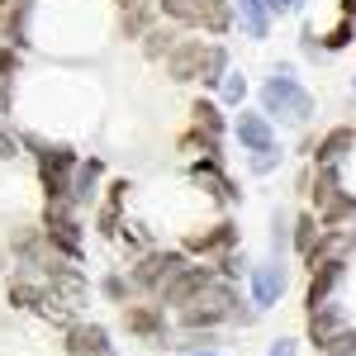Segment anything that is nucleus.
I'll return each mask as SVG.
<instances>
[{
  "mask_svg": "<svg viewBox=\"0 0 356 356\" xmlns=\"http://www.w3.org/2000/svg\"><path fill=\"white\" fill-rule=\"evenodd\" d=\"M266 5H271V10H290L295 0H266Z\"/></svg>",
  "mask_w": 356,
  "mask_h": 356,
  "instance_id": "nucleus-29",
  "label": "nucleus"
},
{
  "mask_svg": "<svg viewBox=\"0 0 356 356\" xmlns=\"http://www.w3.org/2000/svg\"><path fill=\"white\" fill-rule=\"evenodd\" d=\"M200 19H204V29L223 33V29L233 24V15H228V0H200Z\"/></svg>",
  "mask_w": 356,
  "mask_h": 356,
  "instance_id": "nucleus-14",
  "label": "nucleus"
},
{
  "mask_svg": "<svg viewBox=\"0 0 356 356\" xmlns=\"http://www.w3.org/2000/svg\"><path fill=\"white\" fill-rule=\"evenodd\" d=\"M347 43H352V19H347V24H337L328 33V48H347Z\"/></svg>",
  "mask_w": 356,
  "mask_h": 356,
  "instance_id": "nucleus-26",
  "label": "nucleus"
},
{
  "mask_svg": "<svg viewBox=\"0 0 356 356\" xmlns=\"http://www.w3.org/2000/svg\"><path fill=\"white\" fill-rule=\"evenodd\" d=\"M0 157H15V138H0Z\"/></svg>",
  "mask_w": 356,
  "mask_h": 356,
  "instance_id": "nucleus-28",
  "label": "nucleus"
},
{
  "mask_svg": "<svg viewBox=\"0 0 356 356\" xmlns=\"http://www.w3.org/2000/svg\"><path fill=\"white\" fill-rule=\"evenodd\" d=\"M195 129H200V138H204V147H209V152H214V147H219V129H223V119H219V110H214V105H209V100H200V105H195Z\"/></svg>",
  "mask_w": 356,
  "mask_h": 356,
  "instance_id": "nucleus-10",
  "label": "nucleus"
},
{
  "mask_svg": "<svg viewBox=\"0 0 356 356\" xmlns=\"http://www.w3.org/2000/svg\"><path fill=\"white\" fill-rule=\"evenodd\" d=\"M332 332H342V309L323 300L318 309H314V314H309V337H314V347H323Z\"/></svg>",
  "mask_w": 356,
  "mask_h": 356,
  "instance_id": "nucleus-7",
  "label": "nucleus"
},
{
  "mask_svg": "<svg viewBox=\"0 0 356 356\" xmlns=\"http://www.w3.org/2000/svg\"><path fill=\"white\" fill-rule=\"evenodd\" d=\"M10 304H43V290L29 285V280H15L10 285Z\"/></svg>",
  "mask_w": 356,
  "mask_h": 356,
  "instance_id": "nucleus-23",
  "label": "nucleus"
},
{
  "mask_svg": "<svg viewBox=\"0 0 356 356\" xmlns=\"http://www.w3.org/2000/svg\"><path fill=\"white\" fill-rule=\"evenodd\" d=\"M233 243V223H219L209 233H195L191 238V252H214V247H228Z\"/></svg>",
  "mask_w": 356,
  "mask_h": 356,
  "instance_id": "nucleus-15",
  "label": "nucleus"
},
{
  "mask_svg": "<svg viewBox=\"0 0 356 356\" xmlns=\"http://www.w3.org/2000/svg\"><path fill=\"white\" fill-rule=\"evenodd\" d=\"M110 342H105V328L100 323H90V328H72V337H67V356H90V352H105Z\"/></svg>",
  "mask_w": 356,
  "mask_h": 356,
  "instance_id": "nucleus-8",
  "label": "nucleus"
},
{
  "mask_svg": "<svg viewBox=\"0 0 356 356\" xmlns=\"http://www.w3.org/2000/svg\"><path fill=\"white\" fill-rule=\"evenodd\" d=\"M143 48H147V57H171V48H176V38H171V33H166V29H152V33H147V43H143Z\"/></svg>",
  "mask_w": 356,
  "mask_h": 356,
  "instance_id": "nucleus-22",
  "label": "nucleus"
},
{
  "mask_svg": "<svg viewBox=\"0 0 356 356\" xmlns=\"http://www.w3.org/2000/svg\"><path fill=\"white\" fill-rule=\"evenodd\" d=\"M200 81H204V86L223 81V48H209V53H204V67H200Z\"/></svg>",
  "mask_w": 356,
  "mask_h": 356,
  "instance_id": "nucleus-19",
  "label": "nucleus"
},
{
  "mask_svg": "<svg viewBox=\"0 0 356 356\" xmlns=\"http://www.w3.org/2000/svg\"><path fill=\"white\" fill-rule=\"evenodd\" d=\"M90 356H114V352H110V347H105V352H90Z\"/></svg>",
  "mask_w": 356,
  "mask_h": 356,
  "instance_id": "nucleus-33",
  "label": "nucleus"
},
{
  "mask_svg": "<svg viewBox=\"0 0 356 356\" xmlns=\"http://www.w3.org/2000/svg\"><path fill=\"white\" fill-rule=\"evenodd\" d=\"M119 5H124V10H134V5H143V0H119Z\"/></svg>",
  "mask_w": 356,
  "mask_h": 356,
  "instance_id": "nucleus-31",
  "label": "nucleus"
},
{
  "mask_svg": "<svg viewBox=\"0 0 356 356\" xmlns=\"http://www.w3.org/2000/svg\"><path fill=\"white\" fill-rule=\"evenodd\" d=\"M280 266H266V271H257V304H271L275 295H280Z\"/></svg>",
  "mask_w": 356,
  "mask_h": 356,
  "instance_id": "nucleus-16",
  "label": "nucleus"
},
{
  "mask_svg": "<svg viewBox=\"0 0 356 356\" xmlns=\"http://www.w3.org/2000/svg\"><path fill=\"white\" fill-rule=\"evenodd\" d=\"M181 266H186V261H181L176 252H152V257H143V266L134 271V280H138V285H157V290H162Z\"/></svg>",
  "mask_w": 356,
  "mask_h": 356,
  "instance_id": "nucleus-4",
  "label": "nucleus"
},
{
  "mask_svg": "<svg viewBox=\"0 0 356 356\" xmlns=\"http://www.w3.org/2000/svg\"><path fill=\"white\" fill-rule=\"evenodd\" d=\"M147 10H152V0L134 5V10H129V19H124V29H129V33H143V29H147Z\"/></svg>",
  "mask_w": 356,
  "mask_h": 356,
  "instance_id": "nucleus-25",
  "label": "nucleus"
},
{
  "mask_svg": "<svg viewBox=\"0 0 356 356\" xmlns=\"http://www.w3.org/2000/svg\"><path fill=\"white\" fill-rule=\"evenodd\" d=\"M48 243H57L67 257H81V233H76V223L67 219L62 209L48 204Z\"/></svg>",
  "mask_w": 356,
  "mask_h": 356,
  "instance_id": "nucleus-6",
  "label": "nucleus"
},
{
  "mask_svg": "<svg viewBox=\"0 0 356 356\" xmlns=\"http://www.w3.org/2000/svg\"><path fill=\"white\" fill-rule=\"evenodd\" d=\"M342 10H347V19H356V0H342Z\"/></svg>",
  "mask_w": 356,
  "mask_h": 356,
  "instance_id": "nucleus-30",
  "label": "nucleus"
},
{
  "mask_svg": "<svg viewBox=\"0 0 356 356\" xmlns=\"http://www.w3.org/2000/svg\"><path fill=\"white\" fill-rule=\"evenodd\" d=\"M352 147H356V134H352V129H332V134L318 143V166H337L347 152H352Z\"/></svg>",
  "mask_w": 356,
  "mask_h": 356,
  "instance_id": "nucleus-9",
  "label": "nucleus"
},
{
  "mask_svg": "<svg viewBox=\"0 0 356 356\" xmlns=\"http://www.w3.org/2000/svg\"><path fill=\"white\" fill-rule=\"evenodd\" d=\"M271 356H290V347H275V352Z\"/></svg>",
  "mask_w": 356,
  "mask_h": 356,
  "instance_id": "nucleus-32",
  "label": "nucleus"
},
{
  "mask_svg": "<svg viewBox=\"0 0 356 356\" xmlns=\"http://www.w3.org/2000/svg\"><path fill=\"white\" fill-rule=\"evenodd\" d=\"M5 72H15V53H0V76Z\"/></svg>",
  "mask_w": 356,
  "mask_h": 356,
  "instance_id": "nucleus-27",
  "label": "nucleus"
},
{
  "mask_svg": "<svg viewBox=\"0 0 356 356\" xmlns=\"http://www.w3.org/2000/svg\"><path fill=\"white\" fill-rule=\"evenodd\" d=\"M243 19H247V33L261 38L266 33V15H261V0H243Z\"/></svg>",
  "mask_w": 356,
  "mask_h": 356,
  "instance_id": "nucleus-20",
  "label": "nucleus"
},
{
  "mask_svg": "<svg viewBox=\"0 0 356 356\" xmlns=\"http://www.w3.org/2000/svg\"><path fill=\"white\" fill-rule=\"evenodd\" d=\"M162 10L171 19H181V24H204L200 19V0H162Z\"/></svg>",
  "mask_w": 356,
  "mask_h": 356,
  "instance_id": "nucleus-17",
  "label": "nucleus"
},
{
  "mask_svg": "<svg viewBox=\"0 0 356 356\" xmlns=\"http://www.w3.org/2000/svg\"><path fill=\"white\" fill-rule=\"evenodd\" d=\"M124 318H129V328L143 332V337H157V332H162V314H157L152 304H138V309L124 314Z\"/></svg>",
  "mask_w": 356,
  "mask_h": 356,
  "instance_id": "nucleus-12",
  "label": "nucleus"
},
{
  "mask_svg": "<svg viewBox=\"0 0 356 356\" xmlns=\"http://www.w3.org/2000/svg\"><path fill=\"white\" fill-rule=\"evenodd\" d=\"M204 43H181V48H171L166 57V72H171V81H195L200 76V67H204Z\"/></svg>",
  "mask_w": 356,
  "mask_h": 356,
  "instance_id": "nucleus-5",
  "label": "nucleus"
},
{
  "mask_svg": "<svg viewBox=\"0 0 356 356\" xmlns=\"http://www.w3.org/2000/svg\"><path fill=\"white\" fill-rule=\"evenodd\" d=\"M295 228H300V233H295V243H300V252L309 257V247H314V238H318V219H314V214H304Z\"/></svg>",
  "mask_w": 356,
  "mask_h": 356,
  "instance_id": "nucleus-24",
  "label": "nucleus"
},
{
  "mask_svg": "<svg viewBox=\"0 0 356 356\" xmlns=\"http://www.w3.org/2000/svg\"><path fill=\"white\" fill-rule=\"evenodd\" d=\"M95 176H100V162H81V171H76V191H72V200H86V195H90V186H95Z\"/></svg>",
  "mask_w": 356,
  "mask_h": 356,
  "instance_id": "nucleus-21",
  "label": "nucleus"
},
{
  "mask_svg": "<svg viewBox=\"0 0 356 356\" xmlns=\"http://www.w3.org/2000/svg\"><path fill=\"white\" fill-rule=\"evenodd\" d=\"M266 110H271V114H285L290 124H304V119H309V110H314V100H309L300 86L290 81V76H275V81L266 86Z\"/></svg>",
  "mask_w": 356,
  "mask_h": 356,
  "instance_id": "nucleus-2",
  "label": "nucleus"
},
{
  "mask_svg": "<svg viewBox=\"0 0 356 356\" xmlns=\"http://www.w3.org/2000/svg\"><path fill=\"white\" fill-rule=\"evenodd\" d=\"M195 181H200V186H209L219 200H238V191L219 176V166H214V162H200V166H195Z\"/></svg>",
  "mask_w": 356,
  "mask_h": 356,
  "instance_id": "nucleus-13",
  "label": "nucleus"
},
{
  "mask_svg": "<svg viewBox=\"0 0 356 356\" xmlns=\"http://www.w3.org/2000/svg\"><path fill=\"white\" fill-rule=\"evenodd\" d=\"M29 0H0V33H15V24H19V15H24ZM19 38V33H15Z\"/></svg>",
  "mask_w": 356,
  "mask_h": 356,
  "instance_id": "nucleus-18",
  "label": "nucleus"
},
{
  "mask_svg": "<svg viewBox=\"0 0 356 356\" xmlns=\"http://www.w3.org/2000/svg\"><path fill=\"white\" fill-rule=\"evenodd\" d=\"M181 318H186V328H214L219 318H233V290L219 285V280H209V285L181 309Z\"/></svg>",
  "mask_w": 356,
  "mask_h": 356,
  "instance_id": "nucleus-1",
  "label": "nucleus"
},
{
  "mask_svg": "<svg viewBox=\"0 0 356 356\" xmlns=\"http://www.w3.org/2000/svg\"><path fill=\"white\" fill-rule=\"evenodd\" d=\"M238 138H243L252 152H266V147H271V129H266L257 114H243V124H238Z\"/></svg>",
  "mask_w": 356,
  "mask_h": 356,
  "instance_id": "nucleus-11",
  "label": "nucleus"
},
{
  "mask_svg": "<svg viewBox=\"0 0 356 356\" xmlns=\"http://www.w3.org/2000/svg\"><path fill=\"white\" fill-rule=\"evenodd\" d=\"M209 280H214V271H204V266H181V271L171 275V280H166L157 295H162L166 304H181V309H186V304H191L195 295L209 285Z\"/></svg>",
  "mask_w": 356,
  "mask_h": 356,
  "instance_id": "nucleus-3",
  "label": "nucleus"
}]
</instances>
